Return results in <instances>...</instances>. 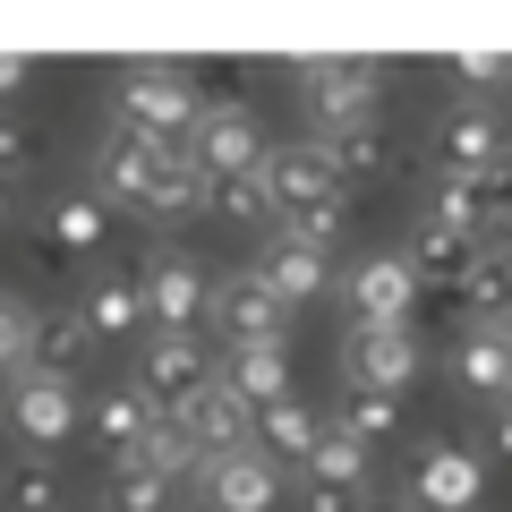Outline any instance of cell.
<instances>
[{
	"instance_id": "cell-16",
	"label": "cell",
	"mask_w": 512,
	"mask_h": 512,
	"mask_svg": "<svg viewBox=\"0 0 512 512\" xmlns=\"http://www.w3.org/2000/svg\"><path fill=\"white\" fill-rule=\"evenodd\" d=\"M111 239V205L94 197V188H60L52 205H43V265H60V256H94Z\"/></svg>"
},
{
	"instance_id": "cell-9",
	"label": "cell",
	"mask_w": 512,
	"mask_h": 512,
	"mask_svg": "<svg viewBox=\"0 0 512 512\" xmlns=\"http://www.w3.org/2000/svg\"><path fill=\"white\" fill-rule=\"evenodd\" d=\"M205 291H214V274H205L188 248H163L146 274H137V299H146L154 333H205Z\"/></svg>"
},
{
	"instance_id": "cell-28",
	"label": "cell",
	"mask_w": 512,
	"mask_h": 512,
	"mask_svg": "<svg viewBox=\"0 0 512 512\" xmlns=\"http://www.w3.org/2000/svg\"><path fill=\"white\" fill-rule=\"evenodd\" d=\"M163 504H171V478L163 470H146L137 453L111 461V512H163Z\"/></svg>"
},
{
	"instance_id": "cell-7",
	"label": "cell",
	"mask_w": 512,
	"mask_h": 512,
	"mask_svg": "<svg viewBox=\"0 0 512 512\" xmlns=\"http://www.w3.org/2000/svg\"><path fill=\"white\" fill-rule=\"evenodd\" d=\"M342 308H350V325H410V316H419V265H410L402 248L359 256L342 274Z\"/></svg>"
},
{
	"instance_id": "cell-37",
	"label": "cell",
	"mask_w": 512,
	"mask_h": 512,
	"mask_svg": "<svg viewBox=\"0 0 512 512\" xmlns=\"http://www.w3.org/2000/svg\"><path fill=\"white\" fill-rule=\"evenodd\" d=\"M26 77H35V60H26V52H0V94H26Z\"/></svg>"
},
{
	"instance_id": "cell-5",
	"label": "cell",
	"mask_w": 512,
	"mask_h": 512,
	"mask_svg": "<svg viewBox=\"0 0 512 512\" xmlns=\"http://www.w3.org/2000/svg\"><path fill=\"white\" fill-rule=\"evenodd\" d=\"M0 427L26 444V453H60L77 436V384L43 376V367H18L9 393H0Z\"/></svg>"
},
{
	"instance_id": "cell-32",
	"label": "cell",
	"mask_w": 512,
	"mask_h": 512,
	"mask_svg": "<svg viewBox=\"0 0 512 512\" xmlns=\"http://www.w3.org/2000/svg\"><path fill=\"white\" fill-rule=\"evenodd\" d=\"M35 325H43V308H26L18 291H0V367H9V376L35 359Z\"/></svg>"
},
{
	"instance_id": "cell-31",
	"label": "cell",
	"mask_w": 512,
	"mask_h": 512,
	"mask_svg": "<svg viewBox=\"0 0 512 512\" xmlns=\"http://www.w3.org/2000/svg\"><path fill=\"white\" fill-rule=\"evenodd\" d=\"M137 461H146V470H163L171 487H180V478H197V470H205V461H197V444H188V436H180V427H171V419H154V436L137 444Z\"/></svg>"
},
{
	"instance_id": "cell-39",
	"label": "cell",
	"mask_w": 512,
	"mask_h": 512,
	"mask_svg": "<svg viewBox=\"0 0 512 512\" xmlns=\"http://www.w3.org/2000/svg\"><path fill=\"white\" fill-rule=\"evenodd\" d=\"M495 453L512 461V410H495Z\"/></svg>"
},
{
	"instance_id": "cell-33",
	"label": "cell",
	"mask_w": 512,
	"mask_h": 512,
	"mask_svg": "<svg viewBox=\"0 0 512 512\" xmlns=\"http://www.w3.org/2000/svg\"><path fill=\"white\" fill-rule=\"evenodd\" d=\"M43 171V128L35 120H0V180L18 188V180H35Z\"/></svg>"
},
{
	"instance_id": "cell-13",
	"label": "cell",
	"mask_w": 512,
	"mask_h": 512,
	"mask_svg": "<svg viewBox=\"0 0 512 512\" xmlns=\"http://www.w3.org/2000/svg\"><path fill=\"white\" fill-rule=\"evenodd\" d=\"M171 427L197 444V461H222V453H248V444H256V410L239 402L231 384H205V393H197Z\"/></svg>"
},
{
	"instance_id": "cell-41",
	"label": "cell",
	"mask_w": 512,
	"mask_h": 512,
	"mask_svg": "<svg viewBox=\"0 0 512 512\" xmlns=\"http://www.w3.org/2000/svg\"><path fill=\"white\" fill-rule=\"evenodd\" d=\"M359 512H402V504H359Z\"/></svg>"
},
{
	"instance_id": "cell-38",
	"label": "cell",
	"mask_w": 512,
	"mask_h": 512,
	"mask_svg": "<svg viewBox=\"0 0 512 512\" xmlns=\"http://www.w3.org/2000/svg\"><path fill=\"white\" fill-rule=\"evenodd\" d=\"M18 214H26V188H9V180H0V231H18Z\"/></svg>"
},
{
	"instance_id": "cell-14",
	"label": "cell",
	"mask_w": 512,
	"mask_h": 512,
	"mask_svg": "<svg viewBox=\"0 0 512 512\" xmlns=\"http://www.w3.org/2000/svg\"><path fill=\"white\" fill-rule=\"evenodd\" d=\"M265 197H274V214H291V205H316V197H342V180H333V154L316 146V137H299V146H265Z\"/></svg>"
},
{
	"instance_id": "cell-40",
	"label": "cell",
	"mask_w": 512,
	"mask_h": 512,
	"mask_svg": "<svg viewBox=\"0 0 512 512\" xmlns=\"http://www.w3.org/2000/svg\"><path fill=\"white\" fill-rule=\"evenodd\" d=\"M495 410H512V376H504V393H495Z\"/></svg>"
},
{
	"instance_id": "cell-3",
	"label": "cell",
	"mask_w": 512,
	"mask_h": 512,
	"mask_svg": "<svg viewBox=\"0 0 512 512\" xmlns=\"http://www.w3.org/2000/svg\"><path fill=\"white\" fill-rule=\"evenodd\" d=\"M128 384L146 393L154 419H180L205 384H222V350L205 342V333H146V350H137V376H128Z\"/></svg>"
},
{
	"instance_id": "cell-8",
	"label": "cell",
	"mask_w": 512,
	"mask_h": 512,
	"mask_svg": "<svg viewBox=\"0 0 512 512\" xmlns=\"http://www.w3.org/2000/svg\"><path fill=\"white\" fill-rule=\"evenodd\" d=\"M419 333L410 325H350L342 333V376L359 384V393H393L402 402L410 384H419Z\"/></svg>"
},
{
	"instance_id": "cell-29",
	"label": "cell",
	"mask_w": 512,
	"mask_h": 512,
	"mask_svg": "<svg viewBox=\"0 0 512 512\" xmlns=\"http://www.w3.org/2000/svg\"><path fill=\"white\" fill-rule=\"evenodd\" d=\"M205 214L214 222H274L265 180H205Z\"/></svg>"
},
{
	"instance_id": "cell-26",
	"label": "cell",
	"mask_w": 512,
	"mask_h": 512,
	"mask_svg": "<svg viewBox=\"0 0 512 512\" xmlns=\"http://www.w3.org/2000/svg\"><path fill=\"white\" fill-rule=\"evenodd\" d=\"M0 504H9V512H60L52 453H18V461H9V470H0Z\"/></svg>"
},
{
	"instance_id": "cell-36",
	"label": "cell",
	"mask_w": 512,
	"mask_h": 512,
	"mask_svg": "<svg viewBox=\"0 0 512 512\" xmlns=\"http://www.w3.org/2000/svg\"><path fill=\"white\" fill-rule=\"evenodd\" d=\"M359 487H325V478H299V512H359Z\"/></svg>"
},
{
	"instance_id": "cell-15",
	"label": "cell",
	"mask_w": 512,
	"mask_h": 512,
	"mask_svg": "<svg viewBox=\"0 0 512 512\" xmlns=\"http://www.w3.org/2000/svg\"><path fill=\"white\" fill-rule=\"evenodd\" d=\"M197 487H205V504H214V512H274V504H282V470L256 453V444H248V453L205 461Z\"/></svg>"
},
{
	"instance_id": "cell-11",
	"label": "cell",
	"mask_w": 512,
	"mask_h": 512,
	"mask_svg": "<svg viewBox=\"0 0 512 512\" xmlns=\"http://www.w3.org/2000/svg\"><path fill=\"white\" fill-rule=\"evenodd\" d=\"M495 154H504L495 103H470V94H461L453 111H436V128H427V163H436V180H478Z\"/></svg>"
},
{
	"instance_id": "cell-18",
	"label": "cell",
	"mask_w": 512,
	"mask_h": 512,
	"mask_svg": "<svg viewBox=\"0 0 512 512\" xmlns=\"http://www.w3.org/2000/svg\"><path fill=\"white\" fill-rule=\"evenodd\" d=\"M222 384H231L248 410L291 402V342H239V350H222Z\"/></svg>"
},
{
	"instance_id": "cell-19",
	"label": "cell",
	"mask_w": 512,
	"mask_h": 512,
	"mask_svg": "<svg viewBox=\"0 0 512 512\" xmlns=\"http://www.w3.org/2000/svg\"><path fill=\"white\" fill-rule=\"evenodd\" d=\"M256 282L282 299V308H299V299H316L333 282V256H316V248H299V239H274V248L256 256Z\"/></svg>"
},
{
	"instance_id": "cell-23",
	"label": "cell",
	"mask_w": 512,
	"mask_h": 512,
	"mask_svg": "<svg viewBox=\"0 0 512 512\" xmlns=\"http://www.w3.org/2000/svg\"><path fill=\"white\" fill-rule=\"evenodd\" d=\"M94 350H103V342H94V333L77 325V308H69V316H43V325H35V359H26V367H43V376L77 384V376H86V359H94Z\"/></svg>"
},
{
	"instance_id": "cell-10",
	"label": "cell",
	"mask_w": 512,
	"mask_h": 512,
	"mask_svg": "<svg viewBox=\"0 0 512 512\" xmlns=\"http://www.w3.org/2000/svg\"><path fill=\"white\" fill-rule=\"evenodd\" d=\"M205 325H222V350H239V342H291V308L256 282V265H239V274H222L214 291H205Z\"/></svg>"
},
{
	"instance_id": "cell-22",
	"label": "cell",
	"mask_w": 512,
	"mask_h": 512,
	"mask_svg": "<svg viewBox=\"0 0 512 512\" xmlns=\"http://www.w3.org/2000/svg\"><path fill=\"white\" fill-rule=\"evenodd\" d=\"M453 376L495 402L504 376H512V325H470V333H461V350H453Z\"/></svg>"
},
{
	"instance_id": "cell-42",
	"label": "cell",
	"mask_w": 512,
	"mask_h": 512,
	"mask_svg": "<svg viewBox=\"0 0 512 512\" xmlns=\"http://www.w3.org/2000/svg\"><path fill=\"white\" fill-rule=\"evenodd\" d=\"M504 86H512V52H504Z\"/></svg>"
},
{
	"instance_id": "cell-1",
	"label": "cell",
	"mask_w": 512,
	"mask_h": 512,
	"mask_svg": "<svg viewBox=\"0 0 512 512\" xmlns=\"http://www.w3.org/2000/svg\"><path fill=\"white\" fill-rule=\"evenodd\" d=\"M94 197L137 214V222H188V214H205V171L180 146H146L128 128H103V146H94Z\"/></svg>"
},
{
	"instance_id": "cell-6",
	"label": "cell",
	"mask_w": 512,
	"mask_h": 512,
	"mask_svg": "<svg viewBox=\"0 0 512 512\" xmlns=\"http://www.w3.org/2000/svg\"><path fill=\"white\" fill-rule=\"evenodd\" d=\"M180 154L205 171V180H256V171H265V128H256L248 103H205Z\"/></svg>"
},
{
	"instance_id": "cell-17",
	"label": "cell",
	"mask_w": 512,
	"mask_h": 512,
	"mask_svg": "<svg viewBox=\"0 0 512 512\" xmlns=\"http://www.w3.org/2000/svg\"><path fill=\"white\" fill-rule=\"evenodd\" d=\"M478 487H487V470H478L470 444H427L419 470H410V495H419L427 512H470Z\"/></svg>"
},
{
	"instance_id": "cell-12",
	"label": "cell",
	"mask_w": 512,
	"mask_h": 512,
	"mask_svg": "<svg viewBox=\"0 0 512 512\" xmlns=\"http://www.w3.org/2000/svg\"><path fill=\"white\" fill-rule=\"evenodd\" d=\"M325 154H333V180H342V197H367V188H384V180H402V171H419V154L393 137V128H350V137H325Z\"/></svg>"
},
{
	"instance_id": "cell-24",
	"label": "cell",
	"mask_w": 512,
	"mask_h": 512,
	"mask_svg": "<svg viewBox=\"0 0 512 512\" xmlns=\"http://www.w3.org/2000/svg\"><path fill=\"white\" fill-rule=\"evenodd\" d=\"M316 427H325V419H316V410H308V402H299V393H291V402H274V410H256V453L274 461V470H282V461H308Z\"/></svg>"
},
{
	"instance_id": "cell-4",
	"label": "cell",
	"mask_w": 512,
	"mask_h": 512,
	"mask_svg": "<svg viewBox=\"0 0 512 512\" xmlns=\"http://www.w3.org/2000/svg\"><path fill=\"white\" fill-rule=\"evenodd\" d=\"M299 103H308V137H350V128H376L384 103V60H308L299 69Z\"/></svg>"
},
{
	"instance_id": "cell-27",
	"label": "cell",
	"mask_w": 512,
	"mask_h": 512,
	"mask_svg": "<svg viewBox=\"0 0 512 512\" xmlns=\"http://www.w3.org/2000/svg\"><path fill=\"white\" fill-rule=\"evenodd\" d=\"M274 222H282V239H299V248L333 256V248H342V231H350V197H316V205H291V214H274Z\"/></svg>"
},
{
	"instance_id": "cell-35",
	"label": "cell",
	"mask_w": 512,
	"mask_h": 512,
	"mask_svg": "<svg viewBox=\"0 0 512 512\" xmlns=\"http://www.w3.org/2000/svg\"><path fill=\"white\" fill-rule=\"evenodd\" d=\"M444 77L470 86V103H478L487 86H504V52H453V60H444Z\"/></svg>"
},
{
	"instance_id": "cell-2",
	"label": "cell",
	"mask_w": 512,
	"mask_h": 512,
	"mask_svg": "<svg viewBox=\"0 0 512 512\" xmlns=\"http://www.w3.org/2000/svg\"><path fill=\"white\" fill-rule=\"evenodd\" d=\"M197 111H205L197 77L171 69V60H137V69H120V86H111V128L146 137V146H188Z\"/></svg>"
},
{
	"instance_id": "cell-30",
	"label": "cell",
	"mask_w": 512,
	"mask_h": 512,
	"mask_svg": "<svg viewBox=\"0 0 512 512\" xmlns=\"http://www.w3.org/2000/svg\"><path fill=\"white\" fill-rule=\"evenodd\" d=\"M342 427H350L359 444H384V436H402V402H393V393H359V384H350Z\"/></svg>"
},
{
	"instance_id": "cell-25",
	"label": "cell",
	"mask_w": 512,
	"mask_h": 512,
	"mask_svg": "<svg viewBox=\"0 0 512 512\" xmlns=\"http://www.w3.org/2000/svg\"><path fill=\"white\" fill-rule=\"evenodd\" d=\"M299 478H325V487H359V495H367V444L350 436L342 419L316 427V444H308V461H299Z\"/></svg>"
},
{
	"instance_id": "cell-20",
	"label": "cell",
	"mask_w": 512,
	"mask_h": 512,
	"mask_svg": "<svg viewBox=\"0 0 512 512\" xmlns=\"http://www.w3.org/2000/svg\"><path fill=\"white\" fill-rule=\"evenodd\" d=\"M77 325H86L94 342H128V333L146 325L137 274H103V282H86V299H77Z\"/></svg>"
},
{
	"instance_id": "cell-34",
	"label": "cell",
	"mask_w": 512,
	"mask_h": 512,
	"mask_svg": "<svg viewBox=\"0 0 512 512\" xmlns=\"http://www.w3.org/2000/svg\"><path fill=\"white\" fill-rule=\"evenodd\" d=\"M470 188H478V214H487V239H504V231H512V146L495 154Z\"/></svg>"
},
{
	"instance_id": "cell-21",
	"label": "cell",
	"mask_w": 512,
	"mask_h": 512,
	"mask_svg": "<svg viewBox=\"0 0 512 512\" xmlns=\"http://www.w3.org/2000/svg\"><path fill=\"white\" fill-rule=\"evenodd\" d=\"M94 444H103L111 461H128L137 453V444L154 436V410H146V393H137V384H111V393H94Z\"/></svg>"
}]
</instances>
